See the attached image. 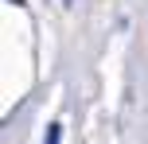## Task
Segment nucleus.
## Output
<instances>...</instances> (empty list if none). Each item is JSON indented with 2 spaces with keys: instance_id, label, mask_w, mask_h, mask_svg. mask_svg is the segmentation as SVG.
Wrapping results in <instances>:
<instances>
[{
  "instance_id": "nucleus-1",
  "label": "nucleus",
  "mask_w": 148,
  "mask_h": 144,
  "mask_svg": "<svg viewBox=\"0 0 148 144\" xmlns=\"http://www.w3.org/2000/svg\"><path fill=\"white\" fill-rule=\"evenodd\" d=\"M59 132H62V125L51 121V125H47V140H43V144H59Z\"/></svg>"
}]
</instances>
